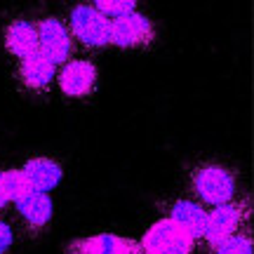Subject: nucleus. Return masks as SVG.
<instances>
[{
	"label": "nucleus",
	"mask_w": 254,
	"mask_h": 254,
	"mask_svg": "<svg viewBox=\"0 0 254 254\" xmlns=\"http://www.w3.org/2000/svg\"><path fill=\"white\" fill-rule=\"evenodd\" d=\"M190 190L200 202L219 207L236 200L238 177L231 167L221 163H200L190 172Z\"/></svg>",
	"instance_id": "obj_1"
},
{
	"label": "nucleus",
	"mask_w": 254,
	"mask_h": 254,
	"mask_svg": "<svg viewBox=\"0 0 254 254\" xmlns=\"http://www.w3.org/2000/svg\"><path fill=\"white\" fill-rule=\"evenodd\" d=\"M144 254H193L195 236L172 219H158L141 236Z\"/></svg>",
	"instance_id": "obj_2"
},
{
	"label": "nucleus",
	"mask_w": 254,
	"mask_h": 254,
	"mask_svg": "<svg viewBox=\"0 0 254 254\" xmlns=\"http://www.w3.org/2000/svg\"><path fill=\"white\" fill-rule=\"evenodd\" d=\"M252 217V202L250 198L245 200H231L226 205H219L212 212H207V221H205V231L202 238L207 247H217L221 240L240 233L243 224H247Z\"/></svg>",
	"instance_id": "obj_3"
},
{
	"label": "nucleus",
	"mask_w": 254,
	"mask_h": 254,
	"mask_svg": "<svg viewBox=\"0 0 254 254\" xmlns=\"http://www.w3.org/2000/svg\"><path fill=\"white\" fill-rule=\"evenodd\" d=\"M68 31H73V36L80 40L85 47H101L111 45V19L101 17L92 5H75L71 12V26Z\"/></svg>",
	"instance_id": "obj_4"
},
{
	"label": "nucleus",
	"mask_w": 254,
	"mask_h": 254,
	"mask_svg": "<svg viewBox=\"0 0 254 254\" xmlns=\"http://www.w3.org/2000/svg\"><path fill=\"white\" fill-rule=\"evenodd\" d=\"M153 21L139 12H129L125 17L111 21V45L123 47V50H139V47L153 45Z\"/></svg>",
	"instance_id": "obj_5"
},
{
	"label": "nucleus",
	"mask_w": 254,
	"mask_h": 254,
	"mask_svg": "<svg viewBox=\"0 0 254 254\" xmlns=\"http://www.w3.org/2000/svg\"><path fill=\"white\" fill-rule=\"evenodd\" d=\"M36 26H38V52L45 55L55 66L68 62V57L73 52V40H71V31L66 28L62 19L45 17Z\"/></svg>",
	"instance_id": "obj_6"
},
{
	"label": "nucleus",
	"mask_w": 254,
	"mask_h": 254,
	"mask_svg": "<svg viewBox=\"0 0 254 254\" xmlns=\"http://www.w3.org/2000/svg\"><path fill=\"white\" fill-rule=\"evenodd\" d=\"M97 66L90 59H73V62H66L62 71H59V90L66 94V97H73V99H85L90 97L94 87H97Z\"/></svg>",
	"instance_id": "obj_7"
},
{
	"label": "nucleus",
	"mask_w": 254,
	"mask_h": 254,
	"mask_svg": "<svg viewBox=\"0 0 254 254\" xmlns=\"http://www.w3.org/2000/svg\"><path fill=\"white\" fill-rule=\"evenodd\" d=\"M66 254H144L141 245L113 233H97V236L78 238L66 245Z\"/></svg>",
	"instance_id": "obj_8"
},
{
	"label": "nucleus",
	"mask_w": 254,
	"mask_h": 254,
	"mask_svg": "<svg viewBox=\"0 0 254 254\" xmlns=\"http://www.w3.org/2000/svg\"><path fill=\"white\" fill-rule=\"evenodd\" d=\"M55 71H57V66L45 55H40V52H33L31 57H24L17 68L21 85L31 92L50 90V85L55 80Z\"/></svg>",
	"instance_id": "obj_9"
},
{
	"label": "nucleus",
	"mask_w": 254,
	"mask_h": 254,
	"mask_svg": "<svg viewBox=\"0 0 254 254\" xmlns=\"http://www.w3.org/2000/svg\"><path fill=\"white\" fill-rule=\"evenodd\" d=\"M5 47L9 55L19 57H31L38 52V26L28 19H14L9 21L5 28Z\"/></svg>",
	"instance_id": "obj_10"
},
{
	"label": "nucleus",
	"mask_w": 254,
	"mask_h": 254,
	"mask_svg": "<svg viewBox=\"0 0 254 254\" xmlns=\"http://www.w3.org/2000/svg\"><path fill=\"white\" fill-rule=\"evenodd\" d=\"M21 170L31 179V184H33V189L38 193L52 190L55 186H59V182H62V177H64L62 165L57 163L55 158H45V155H36V158L26 160V165Z\"/></svg>",
	"instance_id": "obj_11"
},
{
	"label": "nucleus",
	"mask_w": 254,
	"mask_h": 254,
	"mask_svg": "<svg viewBox=\"0 0 254 254\" xmlns=\"http://www.w3.org/2000/svg\"><path fill=\"white\" fill-rule=\"evenodd\" d=\"M17 209L31 236H38L47 226V221L52 219V200L47 193H38V190L31 193L28 198L17 202Z\"/></svg>",
	"instance_id": "obj_12"
},
{
	"label": "nucleus",
	"mask_w": 254,
	"mask_h": 254,
	"mask_svg": "<svg viewBox=\"0 0 254 254\" xmlns=\"http://www.w3.org/2000/svg\"><path fill=\"white\" fill-rule=\"evenodd\" d=\"M167 219H172L177 224H182L184 228H189L190 233L198 238H202L205 231V221H207V212L202 209V205L190 202V200H174L167 205Z\"/></svg>",
	"instance_id": "obj_13"
},
{
	"label": "nucleus",
	"mask_w": 254,
	"mask_h": 254,
	"mask_svg": "<svg viewBox=\"0 0 254 254\" xmlns=\"http://www.w3.org/2000/svg\"><path fill=\"white\" fill-rule=\"evenodd\" d=\"M2 193L7 200L21 202L31 193H36V189H33L31 179L24 174V170H7V172H2Z\"/></svg>",
	"instance_id": "obj_14"
},
{
	"label": "nucleus",
	"mask_w": 254,
	"mask_h": 254,
	"mask_svg": "<svg viewBox=\"0 0 254 254\" xmlns=\"http://www.w3.org/2000/svg\"><path fill=\"white\" fill-rule=\"evenodd\" d=\"M254 250V240L250 233H236V236L221 240L217 247H212V254H252Z\"/></svg>",
	"instance_id": "obj_15"
},
{
	"label": "nucleus",
	"mask_w": 254,
	"mask_h": 254,
	"mask_svg": "<svg viewBox=\"0 0 254 254\" xmlns=\"http://www.w3.org/2000/svg\"><path fill=\"white\" fill-rule=\"evenodd\" d=\"M92 7L97 9L101 17L118 19V17H125V14H129V12H134L136 2H94Z\"/></svg>",
	"instance_id": "obj_16"
},
{
	"label": "nucleus",
	"mask_w": 254,
	"mask_h": 254,
	"mask_svg": "<svg viewBox=\"0 0 254 254\" xmlns=\"http://www.w3.org/2000/svg\"><path fill=\"white\" fill-rule=\"evenodd\" d=\"M12 240H14V233H12V226H9L7 221H2L0 219V254H5L12 245Z\"/></svg>",
	"instance_id": "obj_17"
},
{
	"label": "nucleus",
	"mask_w": 254,
	"mask_h": 254,
	"mask_svg": "<svg viewBox=\"0 0 254 254\" xmlns=\"http://www.w3.org/2000/svg\"><path fill=\"white\" fill-rule=\"evenodd\" d=\"M7 205V198H5V193H2V172H0V209Z\"/></svg>",
	"instance_id": "obj_18"
}]
</instances>
